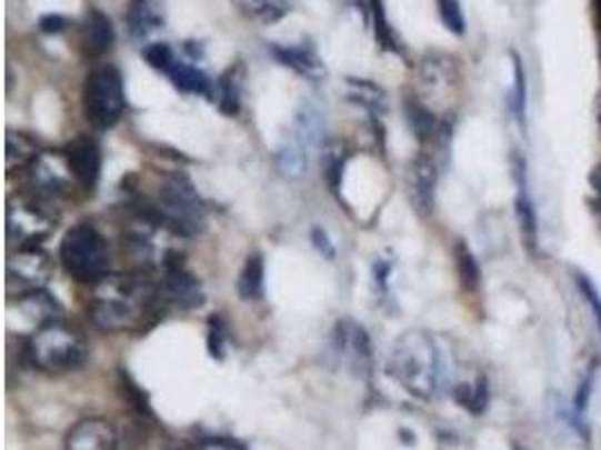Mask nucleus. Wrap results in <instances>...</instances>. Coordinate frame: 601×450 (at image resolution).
I'll use <instances>...</instances> for the list:
<instances>
[{
	"mask_svg": "<svg viewBox=\"0 0 601 450\" xmlns=\"http://www.w3.org/2000/svg\"><path fill=\"white\" fill-rule=\"evenodd\" d=\"M158 291L140 276H102L93 282L89 311L107 331H138L156 316Z\"/></svg>",
	"mask_w": 601,
	"mask_h": 450,
	"instance_id": "nucleus-1",
	"label": "nucleus"
},
{
	"mask_svg": "<svg viewBox=\"0 0 601 450\" xmlns=\"http://www.w3.org/2000/svg\"><path fill=\"white\" fill-rule=\"evenodd\" d=\"M392 377L417 399H431L440 388L442 363L435 340L425 331H408L390 356Z\"/></svg>",
	"mask_w": 601,
	"mask_h": 450,
	"instance_id": "nucleus-2",
	"label": "nucleus"
},
{
	"mask_svg": "<svg viewBox=\"0 0 601 450\" xmlns=\"http://www.w3.org/2000/svg\"><path fill=\"white\" fill-rule=\"evenodd\" d=\"M28 358L37 370L48 374L72 372L83 366L86 342L61 320L50 322L43 324L28 342Z\"/></svg>",
	"mask_w": 601,
	"mask_h": 450,
	"instance_id": "nucleus-3",
	"label": "nucleus"
},
{
	"mask_svg": "<svg viewBox=\"0 0 601 450\" xmlns=\"http://www.w3.org/2000/svg\"><path fill=\"white\" fill-rule=\"evenodd\" d=\"M149 212L177 234H194L206 221L203 201L186 176H167Z\"/></svg>",
	"mask_w": 601,
	"mask_h": 450,
	"instance_id": "nucleus-4",
	"label": "nucleus"
},
{
	"mask_svg": "<svg viewBox=\"0 0 601 450\" xmlns=\"http://www.w3.org/2000/svg\"><path fill=\"white\" fill-rule=\"evenodd\" d=\"M61 263L79 282H98L107 276V241L89 223H79L70 228L61 241Z\"/></svg>",
	"mask_w": 601,
	"mask_h": 450,
	"instance_id": "nucleus-5",
	"label": "nucleus"
},
{
	"mask_svg": "<svg viewBox=\"0 0 601 450\" xmlns=\"http://www.w3.org/2000/svg\"><path fill=\"white\" fill-rule=\"evenodd\" d=\"M124 86L113 66L89 72L83 83V111L96 129H111L124 113Z\"/></svg>",
	"mask_w": 601,
	"mask_h": 450,
	"instance_id": "nucleus-6",
	"label": "nucleus"
},
{
	"mask_svg": "<svg viewBox=\"0 0 601 450\" xmlns=\"http://www.w3.org/2000/svg\"><path fill=\"white\" fill-rule=\"evenodd\" d=\"M30 178L39 192L54 199L68 197L79 186L68 151H43L30 167Z\"/></svg>",
	"mask_w": 601,
	"mask_h": 450,
	"instance_id": "nucleus-7",
	"label": "nucleus"
},
{
	"mask_svg": "<svg viewBox=\"0 0 601 450\" xmlns=\"http://www.w3.org/2000/svg\"><path fill=\"white\" fill-rule=\"evenodd\" d=\"M54 228V217L39 203L19 199L8 206V234L21 246H37Z\"/></svg>",
	"mask_w": 601,
	"mask_h": 450,
	"instance_id": "nucleus-8",
	"label": "nucleus"
},
{
	"mask_svg": "<svg viewBox=\"0 0 601 450\" xmlns=\"http://www.w3.org/2000/svg\"><path fill=\"white\" fill-rule=\"evenodd\" d=\"M52 273V261L39 246H21L8 263V284L21 293L41 289Z\"/></svg>",
	"mask_w": 601,
	"mask_h": 450,
	"instance_id": "nucleus-9",
	"label": "nucleus"
},
{
	"mask_svg": "<svg viewBox=\"0 0 601 450\" xmlns=\"http://www.w3.org/2000/svg\"><path fill=\"white\" fill-rule=\"evenodd\" d=\"M162 293L167 296V300L177 302L183 309H197L203 304V289L199 280L181 263V259L162 268Z\"/></svg>",
	"mask_w": 601,
	"mask_h": 450,
	"instance_id": "nucleus-10",
	"label": "nucleus"
},
{
	"mask_svg": "<svg viewBox=\"0 0 601 450\" xmlns=\"http://www.w3.org/2000/svg\"><path fill=\"white\" fill-rule=\"evenodd\" d=\"M118 434L107 419H83L66 437V450H116Z\"/></svg>",
	"mask_w": 601,
	"mask_h": 450,
	"instance_id": "nucleus-11",
	"label": "nucleus"
},
{
	"mask_svg": "<svg viewBox=\"0 0 601 450\" xmlns=\"http://www.w3.org/2000/svg\"><path fill=\"white\" fill-rule=\"evenodd\" d=\"M410 197L421 214H431L433 203H435V186H438V169L431 158L419 156L410 164Z\"/></svg>",
	"mask_w": 601,
	"mask_h": 450,
	"instance_id": "nucleus-12",
	"label": "nucleus"
},
{
	"mask_svg": "<svg viewBox=\"0 0 601 450\" xmlns=\"http://www.w3.org/2000/svg\"><path fill=\"white\" fill-rule=\"evenodd\" d=\"M68 156H70L74 176L79 180V188L93 192L102 171V153H100L98 142H93L91 138H79L68 149Z\"/></svg>",
	"mask_w": 601,
	"mask_h": 450,
	"instance_id": "nucleus-13",
	"label": "nucleus"
},
{
	"mask_svg": "<svg viewBox=\"0 0 601 450\" xmlns=\"http://www.w3.org/2000/svg\"><path fill=\"white\" fill-rule=\"evenodd\" d=\"M116 41V30L109 21V17H104L102 12L93 10L89 17H86V26H83V46L91 54H102L107 52Z\"/></svg>",
	"mask_w": 601,
	"mask_h": 450,
	"instance_id": "nucleus-14",
	"label": "nucleus"
},
{
	"mask_svg": "<svg viewBox=\"0 0 601 450\" xmlns=\"http://www.w3.org/2000/svg\"><path fill=\"white\" fill-rule=\"evenodd\" d=\"M19 307L23 309V313L28 318L37 320L41 327L61 320V307H59V302L52 296H48L43 289L23 293Z\"/></svg>",
	"mask_w": 601,
	"mask_h": 450,
	"instance_id": "nucleus-15",
	"label": "nucleus"
},
{
	"mask_svg": "<svg viewBox=\"0 0 601 450\" xmlns=\"http://www.w3.org/2000/svg\"><path fill=\"white\" fill-rule=\"evenodd\" d=\"M237 291L241 300H260L264 293V259L262 254H250L241 268Z\"/></svg>",
	"mask_w": 601,
	"mask_h": 450,
	"instance_id": "nucleus-16",
	"label": "nucleus"
},
{
	"mask_svg": "<svg viewBox=\"0 0 601 450\" xmlns=\"http://www.w3.org/2000/svg\"><path fill=\"white\" fill-rule=\"evenodd\" d=\"M169 79L174 81V86L183 93H194V96H210V79L194 66L188 63H174L169 68Z\"/></svg>",
	"mask_w": 601,
	"mask_h": 450,
	"instance_id": "nucleus-17",
	"label": "nucleus"
},
{
	"mask_svg": "<svg viewBox=\"0 0 601 450\" xmlns=\"http://www.w3.org/2000/svg\"><path fill=\"white\" fill-rule=\"evenodd\" d=\"M273 54H276L284 66L298 70L300 74H307V77H318V74H322V63H320V59H318V54H315L313 50L289 46V48H273Z\"/></svg>",
	"mask_w": 601,
	"mask_h": 450,
	"instance_id": "nucleus-18",
	"label": "nucleus"
},
{
	"mask_svg": "<svg viewBox=\"0 0 601 450\" xmlns=\"http://www.w3.org/2000/svg\"><path fill=\"white\" fill-rule=\"evenodd\" d=\"M39 158L37 142L30 140L23 133H10L8 136V171L32 167V162Z\"/></svg>",
	"mask_w": 601,
	"mask_h": 450,
	"instance_id": "nucleus-19",
	"label": "nucleus"
},
{
	"mask_svg": "<svg viewBox=\"0 0 601 450\" xmlns=\"http://www.w3.org/2000/svg\"><path fill=\"white\" fill-rule=\"evenodd\" d=\"M455 266H458V276L460 282L467 291H475L480 284V266L473 257V252L460 241L455 248Z\"/></svg>",
	"mask_w": 601,
	"mask_h": 450,
	"instance_id": "nucleus-20",
	"label": "nucleus"
},
{
	"mask_svg": "<svg viewBox=\"0 0 601 450\" xmlns=\"http://www.w3.org/2000/svg\"><path fill=\"white\" fill-rule=\"evenodd\" d=\"M129 26L136 37H144L156 26V17L149 8V0H131L129 3Z\"/></svg>",
	"mask_w": 601,
	"mask_h": 450,
	"instance_id": "nucleus-21",
	"label": "nucleus"
},
{
	"mask_svg": "<svg viewBox=\"0 0 601 450\" xmlns=\"http://www.w3.org/2000/svg\"><path fill=\"white\" fill-rule=\"evenodd\" d=\"M408 118H410V124H412L419 140H431L435 136V116L428 111L425 107H421L417 102H410L408 104Z\"/></svg>",
	"mask_w": 601,
	"mask_h": 450,
	"instance_id": "nucleus-22",
	"label": "nucleus"
},
{
	"mask_svg": "<svg viewBox=\"0 0 601 450\" xmlns=\"http://www.w3.org/2000/svg\"><path fill=\"white\" fill-rule=\"evenodd\" d=\"M517 214H519V223H521V234L523 241L530 250H537V217L532 210L530 199L525 197V192L519 197L517 201Z\"/></svg>",
	"mask_w": 601,
	"mask_h": 450,
	"instance_id": "nucleus-23",
	"label": "nucleus"
},
{
	"mask_svg": "<svg viewBox=\"0 0 601 450\" xmlns=\"http://www.w3.org/2000/svg\"><path fill=\"white\" fill-rule=\"evenodd\" d=\"M230 74L232 70L223 74V79L217 86V102L223 113L234 116L239 111V86H237V79H232Z\"/></svg>",
	"mask_w": 601,
	"mask_h": 450,
	"instance_id": "nucleus-24",
	"label": "nucleus"
},
{
	"mask_svg": "<svg viewBox=\"0 0 601 450\" xmlns=\"http://www.w3.org/2000/svg\"><path fill=\"white\" fill-rule=\"evenodd\" d=\"M455 399L469 408L471 412H482L487 408L489 401V392H487V383L480 381L478 386H458L455 388Z\"/></svg>",
	"mask_w": 601,
	"mask_h": 450,
	"instance_id": "nucleus-25",
	"label": "nucleus"
},
{
	"mask_svg": "<svg viewBox=\"0 0 601 450\" xmlns=\"http://www.w3.org/2000/svg\"><path fill=\"white\" fill-rule=\"evenodd\" d=\"M345 149H342L340 144H331L327 151H324V176L329 180L331 190H338L340 186V178H342V169H345Z\"/></svg>",
	"mask_w": 601,
	"mask_h": 450,
	"instance_id": "nucleus-26",
	"label": "nucleus"
},
{
	"mask_svg": "<svg viewBox=\"0 0 601 450\" xmlns=\"http://www.w3.org/2000/svg\"><path fill=\"white\" fill-rule=\"evenodd\" d=\"M438 8H440V17L444 21V26L453 32V34H464V14H462V8H460V0H438Z\"/></svg>",
	"mask_w": 601,
	"mask_h": 450,
	"instance_id": "nucleus-27",
	"label": "nucleus"
},
{
	"mask_svg": "<svg viewBox=\"0 0 601 450\" xmlns=\"http://www.w3.org/2000/svg\"><path fill=\"white\" fill-rule=\"evenodd\" d=\"M144 59L151 68L156 70H162V72H169V68L177 63V57H174V50H171L167 43H151L144 48Z\"/></svg>",
	"mask_w": 601,
	"mask_h": 450,
	"instance_id": "nucleus-28",
	"label": "nucleus"
},
{
	"mask_svg": "<svg viewBox=\"0 0 601 450\" xmlns=\"http://www.w3.org/2000/svg\"><path fill=\"white\" fill-rule=\"evenodd\" d=\"M574 282H577V289H579L581 298L588 302V307H590V311H592V316H594V320H597V327L601 329V296H599V291H597L594 284H592L585 276H581V273L574 276Z\"/></svg>",
	"mask_w": 601,
	"mask_h": 450,
	"instance_id": "nucleus-29",
	"label": "nucleus"
},
{
	"mask_svg": "<svg viewBox=\"0 0 601 450\" xmlns=\"http://www.w3.org/2000/svg\"><path fill=\"white\" fill-rule=\"evenodd\" d=\"M372 8H374V19H377V39L381 41L383 48L394 50L392 32H390V26H388V21H385V12H383L381 0H372Z\"/></svg>",
	"mask_w": 601,
	"mask_h": 450,
	"instance_id": "nucleus-30",
	"label": "nucleus"
},
{
	"mask_svg": "<svg viewBox=\"0 0 601 450\" xmlns=\"http://www.w3.org/2000/svg\"><path fill=\"white\" fill-rule=\"evenodd\" d=\"M257 14H262L267 21H278L280 17L287 14L284 0H254Z\"/></svg>",
	"mask_w": 601,
	"mask_h": 450,
	"instance_id": "nucleus-31",
	"label": "nucleus"
},
{
	"mask_svg": "<svg viewBox=\"0 0 601 450\" xmlns=\"http://www.w3.org/2000/svg\"><path fill=\"white\" fill-rule=\"evenodd\" d=\"M208 347L214 358H221L223 353V327L219 318L210 320V336H208Z\"/></svg>",
	"mask_w": 601,
	"mask_h": 450,
	"instance_id": "nucleus-32",
	"label": "nucleus"
},
{
	"mask_svg": "<svg viewBox=\"0 0 601 450\" xmlns=\"http://www.w3.org/2000/svg\"><path fill=\"white\" fill-rule=\"evenodd\" d=\"M39 28H41L46 34H59V32L66 28V19L59 17V14H46V17H41Z\"/></svg>",
	"mask_w": 601,
	"mask_h": 450,
	"instance_id": "nucleus-33",
	"label": "nucleus"
},
{
	"mask_svg": "<svg viewBox=\"0 0 601 450\" xmlns=\"http://www.w3.org/2000/svg\"><path fill=\"white\" fill-rule=\"evenodd\" d=\"M313 243H315V248H318L322 254L333 257V248H331V243H329V237H327L322 230H313Z\"/></svg>",
	"mask_w": 601,
	"mask_h": 450,
	"instance_id": "nucleus-34",
	"label": "nucleus"
},
{
	"mask_svg": "<svg viewBox=\"0 0 601 450\" xmlns=\"http://www.w3.org/2000/svg\"><path fill=\"white\" fill-rule=\"evenodd\" d=\"M592 183H594V190H597V197H599V210H601V169L594 171Z\"/></svg>",
	"mask_w": 601,
	"mask_h": 450,
	"instance_id": "nucleus-35",
	"label": "nucleus"
},
{
	"mask_svg": "<svg viewBox=\"0 0 601 450\" xmlns=\"http://www.w3.org/2000/svg\"><path fill=\"white\" fill-rule=\"evenodd\" d=\"M594 10H597V21L601 26V0H594Z\"/></svg>",
	"mask_w": 601,
	"mask_h": 450,
	"instance_id": "nucleus-36",
	"label": "nucleus"
},
{
	"mask_svg": "<svg viewBox=\"0 0 601 450\" xmlns=\"http://www.w3.org/2000/svg\"><path fill=\"white\" fill-rule=\"evenodd\" d=\"M599 118H601V102H599Z\"/></svg>",
	"mask_w": 601,
	"mask_h": 450,
	"instance_id": "nucleus-37",
	"label": "nucleus"
}]
</instances>
